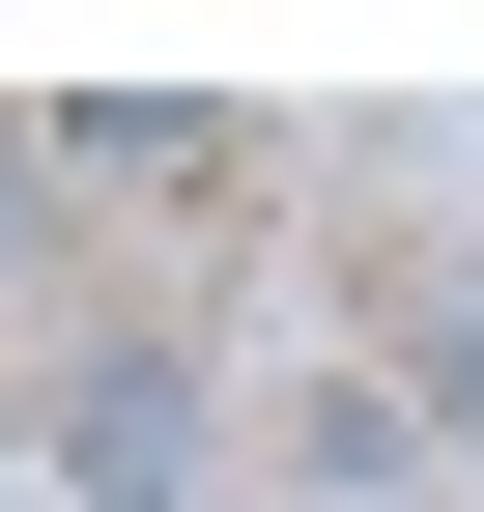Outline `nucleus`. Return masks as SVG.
Here are the masks:
<instances>
[{
  "instance_id": "obj_1",
  "label": "nucleus",
  "mask_w": 484,
  "mask_h": 512,
  "mask_svg": "<svg viewBox=\"0 0 484 512\" xmlns=\"http://www.w3.org/2000/svg\"><path fill=\"white\" fill-rule=\"evenodd\" d=\"M57 456H86V512H171V484H200V370H86Z\"/></svg>"
},
{
  "instance_id": "obj_2",
  "label": "nucleus",
  "mask_w": 484,
  "mask_h": 512,
  "mask_svg": "<svg viewBox=\"0 0 484 512\" xmlns=\"http://www.w3.org/2000/svg\"><path fill=\"white\" fill-rule=\"evenodd\" d=\"M29 171H143V200H200V171H228V114H171V86H114V114H29Z\"/></svg>"
},
{
  "instance_id": "obj_3",
  "label": "nucleus",
  "mask_w": 484,
  "mask_h": 512,
  "mask_svg": "<svg viewBox=\"0 0 484 512\" xmlns=\"http://www.w3.org/2000/svg\"><path fill=\"white\" fill-rule=\"evenodd\" d=\"M399 399H428L456 484H484V285H399Z\"/></svg>"
},
{
  "instance_id": "obj_4",
  "label": "nucleus",
  "mask_w": 484,
  "mask_h": 512,
  "mask_svg": "<svg viewBox=\"0 0 484 512\" xmlns=\"http://www.w3.org/2000/svg\"><path fill=\"white\" fill-rule=\"evenodd\" d=\"M29 200H57V171H29V114H0V256H29Z\"/></svg>"
}]
</instances>
